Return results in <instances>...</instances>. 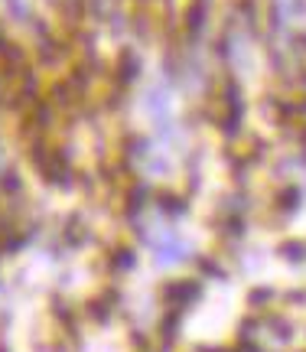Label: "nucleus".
Wrapping results in <instances>:
<instances>
[{"instance_id":"nucleus-2","label":"nucleus","mask_w":306,"mask_h":352,"mask_svg":"<svg viewBox=\"0 0 306 352\" xmlns=\"http://www.w3.org/2000/svg\"><path fill=\"white\" fill-rule=\"evenodd\" d=\"M111 78L121 91H130L134 85L143 82V59L137 50H121L115 56V65H111Z\"/></svg>"},{"instance_id":"nucleus-6","label":"nucleus","mask_w":306,"mask_h":352,"mask_svg":"<svg viewBox=\"0 0 306 352\" xmlns=\"http://www.w3.org/2000/svg\"><path fill=\"white\" fill-rule=\"evenodd\" d=\"M281 258L283 261H290V264H306V241L303 239H290V241H283L281 248Z\"/></svg>"},{"instance_id":"nucleus-3","label":"nucleus","mask_w":306,"mask_h":352,"mask_svg":"<svg viewBox=\"0 0 306 352\" xmlns=\"http://www.w3.org/2000/svg\"><path fill=\"white\" fill-rule=\"evenodd\" d=\"M153 212L160 222H179L183 215L189 212V192H179V189H156L153 196Z\"/></svg>"},{"instance_id":"nucleus-7","label":"nucleus","mask_w":306,"mask_h":352,"mask_svg":"<svg viewBox=\"0 0 306 352\" xmlns=\"http://www.w3.org/2000/svg\"><path fill=\"white\" fill-rule=\"evenodd\" d=\"M274 300H277V290H270V287H257V290H251V297H248V303L255 307V314H268Z\"/></svg>"},{"instance_id":"nucleus-1","label":"nucleus","mask_w":306,"mask_h":352,"mask_svg":"<svg viewBox=\"0 0 306 352\" xmlns=\"http://www.w3.org/2000/svg\"><path fill=\"white\" fill-rule=\"evenodd\" d=\"M202 297V280L192 274V277H173L166 280L163 290H160V300H163V310H189L192 303Z\"/></svg>"},{"instance_id":"nucleus-4","label":"nucleus","mask_w":306,"mask_h":352,"mask_svg":"<svg viewBox=\"0 0 306 352\" xmlns=\"http://www.w3.org/2000/svg\"><path fill=\"white\" fill-rule=\"evenodd\" d=\"M102 261L115 277H124V274H130V271L137 267L141 254H137V248L128 245V241H115V245H108V248H104Z\"/></svg>"},{"instance_id":"nucleus-5","label":"nucleus","mask_w":306,"mask_h":352,"mask_svg":"<svg viewBox=\"0 0 306 352\" xmlns=\"http://www.w3.org/2000/svg\"><path fill=\"white\" fill-rule=\"evenodd\" d=\"M300 202H303V189L296 183H281L274 189V199H270V212L277 215L281 222H287L290 215L300 212Z\"/></svg>"}]
</instances>
